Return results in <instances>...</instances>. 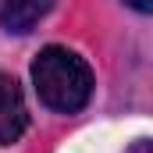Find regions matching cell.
<instances>
[{"label":"cell","mask_w":153,"mask_h":153,"mask_svg":"<svg viewBox=\"0 0 153 153\" xmlns=\"http://www.w3.org/2000/svg\"><path fill=\"white\" fill-rule=\"evenodd\" d=\"M32 82H36L39 100L50 111L75 114L93 96V71L75 50L64 46H46L32 61Z\"/></svg>","instance_id":"1"},{"label":"cell","mask_w":153,"mask_h":153,"mask_svg":"<svg viewBox=\"0 0 153 153\" xmlns=\"http://www.w3.org/2000/svg\"><path fill=\"white\" fill-rule=\"evenodd\" d=\"M29 128V107L22 96V85L11 75H0V146H11Z\"/></svg>","instance_id":"2"},{"label":"cell","mask_w":153,"mask_h":153,"mask_svg":"<svg viewBox=\"0 0 153 153\" xmlns=\"http://www.w3.org/2000/svg\"><path fill=\"white\" fill-rule=\"evenodd\" d=\"M50 7H53V0H4L0 22H4L7 32H18L22 36V32H32V25H36Z\"/></svg>","instance_id":"3"},{"label":"cell","mask_w":153,"mask_h":153,"mask_svg":"<svg viewBox=\"0 0 153 153\" xmlns=\"http://www.w3.org/2000/svg\"><path fill=\"white\" fill-rule=\"evenodd\" d=\"M125 4H128V7H135L139 14H150V11H153V0H125Z\"/></svg>","instance_id":"4"}]
</instances>
